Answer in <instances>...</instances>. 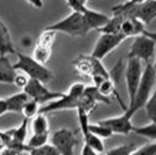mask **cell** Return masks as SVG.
Here are the masks:
<instances>
[{"label":"cell","instance_id":"obj_35","mask_svg":"<svg viewBox=\"0 0 156 155\" xmlns=\"http://www.w3.org/2000/svg\"><path fill=\"white\" fill-rule=\"evenodd\" d=\"M151 65H153V68H154V71H155V74H156V52H155V55H154V62L151 63Z\"/></svg>","mask_w":156,"mask_h":155},{"label":"cell","instance_id":"obj_9","mask_svg":"<svg viewBox=\"0 0 156 155\" xmlns=\"http://www.w3.org/2000/svg\"><path fill=\"white\" fill-rule=\"evenodd\" d=\"M77 145V139L68 128H61L51 135V146L58 155H73V149Z\"/></svg>","mask_w":156,"mask_h":155},{"label":"cell","instance_id":"obj_37","mask_svg":"<svg viewBox=\"0 0 156 155\" xmlns=\"http://www.w3.org/2000/svg\"><path fill=\"white\" fill-rule=\"evenodd\" d=\"M65 1H66V4L69 5V7L71 6V5H72V2H73V0H65Z\"/></svg>","mask_w":156,"mask_h":155},{"label":"cell","instance_id":"obj_16","mask_svg":"<svg viewBox=\"0 0 156 155\" xmlns=\"http://www.w3.org/2000/svg\"><path fill=\"white\" fill-rule=\"evenodd\" d=\"M122 20H124V16L121 15H113L112 18H110L108 22L104 27H101L98 32L107 33V34H120Z\"/></svg>","mask_w":156,"mask_h":155},{"label":"cell","instance_id":"obj_8","mask_svg":"<svg viewBox=\"0 0 156 155\" xmlns=\"http://www.w3.org/2000/svg\"><path fill=\"white\" fill-rule=\"evenodd\" d=\"M125 40H127L124 35L121 34H107V33H100V36L98 38L96 45L93 47L91 56L98 58V59H103L106 57L108 54L113 52L114 49H117L119 45L124 42Z\"/></svg>","mask_w":156,"mask_h":155},{"label":"cell","instance_id":"obj_33","mask_svg":"<svg viewBox=\"0 0 156 155\" xmlns=\"http://www.w3.org/2000/svg\"><path fill=\"white\" fill-rule=\"evenodd\" d=\"M28 4H30L33 7L37 8V9H41L43 7V0H26Z\"/></svg>","mask_w":156,"mask_h":155},{"label":"cell","instance_id":"obj_2","mask_svg":"<svg viewBox=\"0 0 156 155\" xmlns=\"http://www.w3.org/2000/svg\"><path fill=\"white\" fill-rule=\"evenodd\" d=\"M18 61L13 64L14 69L18 71H22L26 76L33 79H37L43 84L49 83L52 79V72L44 64L37 62L32 56H28L22 52H15Z\"/></svg>","mask_w":156,"mask_h":155},{"label":"cell","instance_id":"obj_17","mask_svg":"<svg viewBox=\"0 0 156 155\" xmlns=\"http://www.w3.org/2000/svg\"><path fill=\"white\" fill-rule=\"evenodd\" d=\"M33 132L39 134V133H49V124L47 119L46 114L43 113H37L34 117L32 123Z\"/></svg>","mask_w":156,"mask_h":155},{"label":"cell","instance_id":"obj_13","mask_svg":"<svg viewBox=\"0 0 156 155\" xmlns=\"http://www.w3.org/2000/svg\"><path fill=\"white\" fill-rule=\"evenodd\" d=\"M16 70L9 62L7 55H0V83L14 84Z\"/></svg>","mask_w":156,"mask_h":155},{"label":"cell","instance_id":"obj_29","mask_svg":"<svg viewBox=\"0 0 156 155\" xmlns=\"http://www.w3.org/2000/svg\"><path fill=\"white\" fill-rule=\"evenodd\" d=\"M89 0H73V2H72V5L70 6L72 11H75V12H83L84 11V8L86 7V2H87Z\"/></svg>","mask_w":156,"mask_h":155},{"label":"cell","instance_id":"obj_34","mask_svg":"<svg viewBox=\"0 0 156 155\" xmlns=\"http://www.w3.org/2000/svg\"><path fill=\"white\" fill-rule=\"evenodd\" d=\"M7 112H8V111H7L6 100H5V98H4V99L0 98V117L4 116V114L7 113Z\"/></svg>","mask_w":156,"mask_h":155},{"label":"cell","instance_id":"obj_21","mask_svg":"<svg viewBox=\"0 0 156 155\" xmlns=\"http://www.w3.org/2000/svg\"><path fill=\"white\" fill-rule=\"evenodd\" d=\"M98 89V91L105 96V97H110L111 95H117L115 92V86H114V83L111 78H106L104 81H101L99 84L94 85Z\"/></svg>","mask_w":156,"mask_h":155},{"label":"cell","instance_id":"obj_3","mask_svg":"<svg viewBox=\"0 0 156 155\" xmlns=\"http://www.w3.org/2000/svg\"><path fill=\"white\" fill-rule=\"evenodd\" d=\"M85 90V85L83 83H75L70 86L68 93H64L58 99H55L52 102L40 107L39 113H50L55 111H63V110H77L79 106V99L83 96Z\"/></svg>","mask_w":156,"mask_h":155},{"label":"cell","instance_id":"obj_7","mask_svg":"<svg viewBox=\"0 0 156 155\" xmlns=\"http://www.w3.org/2000/svg\"><path fill=\"white\" fill-rule=\"evenodd\" d=\"M22 91L26 92L28 97L35 100L36 103H39L40 105L48 103V102H52L55 99H58L64 95L62 92L49 90L42 82H40L37 79H33V78L28 79L26 86L22 89Z\"/></svg>","mask_w":156,"mask_h":155},{"label":"cell","instance_id":"obj_11","mask_svg":"<svg viewBox=\"0 0 156 155\" xmlns=\"http://www.w3.org/2000/svg\"><path fill=\"white\" fill-rule=\"evenodd\" d=\"M98 123L108 127L113 134H121V135H128L133 132V127H134V125L132 124V117L127 114L125 111L121 116L103 119V120H99Z\"/></svg>","mask_w":156,"mask_h":155},{"label":"cell","instance_id":"obj_25","mask_svg":"<svg viewBox=\"0 0 156 155\" xmlns=\"http://www.w3.org/2000/svg\"><path fill=\"white\" fill-rule=\"evenodd\" d=\"M136 148L134 143H124V145H120L118 147L110 149L108 152H106L104 155H130L132 152Z\"/></svg>","mask_w":156,"mask_h":155},{"label":"cell","instance_id":"obj_32","mask_svg":"<svg viewBox=\"0 0 156 155\" xmlns=\"http://www.w3.org/2000/svg\"><path fill=\"white\" fill-rule=\"evenodd\" d=\"M21 153H19L18 150H15L13 148H8V147H5L0 152V155H20Z\"/></svg>","mask_w":156,"mask_h":155},{"label":"cell","instance_id":"obj_23","mask_svg":"<svg viewBox=\"0 0 156 155\" xmlns=\"http://www.w3.org/2000/svg\"><path fill=\"white\" fill-rule=\"evenodd\" d=\"M144 109H146L147 116L150 119V121L156 123V86L151 93V96L144 105Z\"/></svg>","mask_w":156,"mask_h":155},{"label":"cell","instance_id":"obj_24","mask_svg":"<svg viewBox=\"0 0 156 155\" xmlns=\"http://www.w3.org/2000/svg\"><path fill=\"white\" fill-rule=\"evenodd\" d=\"M39 110H40V104L29 98V100L25 104V106H23V109L21 111V113L23 114L25 118L30 119V118H34V117L39 113Z\"/></svg>","mask_w":156,"mask_h":155},{"label":"cell","instance_id":"obj_6","mask_svg":"<svg viewBox=\"0 0 156 155\" xmlns=\"http://www.w3.org/2000/svg\"><path fill=\"white\" fill-rule=\"evenodd\" d=\"M156 41L147 35H137L134 38V41L130 45L128 58L134 57L140 59L141 62L151 63V58L155 55Z\"/></svg>","mask_w":156,"mask_h":155},{"label":"cell","instance_id":"obj_10","mask_svg":"<svg viewBox=\"0 0 156 155\" xmlns=\"http://www.w3.org/2000/svg\"><path fill=\"white\" fill-rule=\"evenodd\" d=\"M55 38H56V32L49 29H44L43 33L40 35V39L34 48V54H33V57L37 62L44 64L49 61L51 56Z\"/></svg>","mask_w":156,"mask_h":155},{"label":"cell","instance_id":"obj_28","mask_svg":"<svg viewBox=\"0 0 156 155\" xmlns=\"http://www.w3.org/2000/svg\"><path fill=\"white\" fill-rule=\"evenodd\" d=\"M110 74V78L113 81V83L114 84H118V82H119V79L121 77H124L125 75V68L122 67V63H121V61L118 63V65H115Z\"/></svg>","mask_w":156,"mask_h":155},{"label":"cell","instance_id":"obj_31","mask_svg":"<svg viewBox=\"0 0 156 155\" xmlns=\"http://www.w3.org/2000/svg\"><path fill=\"white\" fill-rule=\"evenodd\" d=\"M80 155H100L99 153H97L94 149H92L90 146H87V145H85L83 146V149H82V153Z\"/></svg>","mask_w":156,"mask_h":155},{"label":"cell","instance_id":"obj_19","mask_svg":"<svg viewBox=\"0 0 156 155\" xmlns=\"http://www.w3.org/2000/svg\"><path fill=\"white\" fill-rule=\"evenodd\" d=\"M27 126H28V119L25 118L19 127H15V128L11 129V132H12V140L21 142V143H25V140H26L27 136Z\"/></svg>","mask_w":156,"mask_h":155},{"label":"cell","instance_id":"obj_18","mask_svg":"<svg viewBox=\"0 0 156 155\" xmlns=\"http://www.w3.org/2000/svg\"><path fill=\"white\" fill-rule=\"evenodd\" d=\"M133 132L140 136H144L151 141H156V123L150 121L149 124L144 126H139V127H133Z\"/></svg>","mask_w":156,"mask_h":155},{"label":"cell","instance_id":"obj_20","mask_svg":"<svg viewBox=\"0 0 156 155\" xmlns=\"http://www.w3.org/2000/svg\"><path fill=\"white\" fill-rule=\"evenodd\" d=\"M89 131L93 133L94 135H97L98 138L100 139H107V138H111L113 135L112 131H111L108 127H106L104 125L99 124L97 121V124H90L89 123Z\"/></svg>","mask_w":156,"mask_h":155},{"label":"cell","instance_id":"obj_14","mask_svg":"<svg viewBox=\"0 0 156 155\" xmlns=\"http://www.w3.org/2000/svg\"><path fill=\"white\" fill-rule=\"evenodd\" d=\"M15 52H16L11 38V33L4 21L0 20V55H8Z\"/></svg>","mask_w":156,"mask_h":155},{"label":"cell","instance_id":"obj_36","mask_svg":"<svg viewBox=\"0 0 156 155\" xmlns=\"http://www.w3.org/2000/svg\"><path fill=\"white\" fill-rule=\"evenodd\" d=\"M4 147H5V146H4V143H2V141H1V139H0V152H1L2 149H4Z\"/></svg>","mask_w":156,"mask_h":155},{"label":"cell","instance_id":"obj_5","mask_svg":"<svg viewBox=\"0 0 156 155\" xmlns=\"http://www.w3.org/2000/svg\"><path fill=\"white\" fill-rule=\"evenodd\" d=\"M142 71V64H141L140 59L134 57L128 58L124 75L126 88H127V93H128V106L127 107H129L134 102L137 86H139L140 81H141Z\"/></svg>","mask_w":156,"mask_h":155},{"label":"cell","instance_id":"obj_30","mask_svg":"<svg viewBox=\"0 0 156 155\" xmlns=\"http://www.w3.org/2000/svg\"><path fill=\"white\" fill-rule=\"evenodd\" d=\"M27 82H28V78H27L26 75H20L16 72V76H15V79H14V84L16 85L19 89H23L26 86Z\"/></svg>","mask_w":156,"mask_h":155},{"label":"cell","instance_id":"obj_4","mask_svg":"<svg viewBox=\"0 0 156 155\" xmlns=\"http://www.w3.org/2000/svg\"><path fill=\"white\" fill-rule=\"evenodd\" d=\"M46 29L54 31L56 33H64L72 38H83L89 32H91L85 22L83 13L75 11H72L64 19L48 26Z\"/></svg>","mask_w":156,"mask_h":155},{"label":"cell","instance_id":"obj_26","mask_svg":"<svg viewBox=\"0 0 156 155\" xmlns=\"http://www.w3.org/2000/svg\"><path fill=\"white\" fill-rule=\"evenodd\" d=\"M130 155H156V141L147 143L140 148H135Z\"/></svg>","mask_w":156,"mask_h":155},{"label":"cell","instance_id":"obj_12","mask_svg":"<svg viewBox=\"0 0 156 155\" xmlns=\"http://www.w3.org/2000/svg\"><path fill=\"white\" fill-rule=\"evenodd\" d=\"M82 13H83L85 22H86L90 31H99L110 20V16H107L106 14L98 12V11H93V9L87 8V7H85Z\"/></svg>","mask_w":156,"mask_h":155},{"label":"cell","instance_id":"obj_27","mask_svg":"<svg viewBox=\"0 0 156 155\" xmlns=\"http://www.w3.org/2000/svg\"><path fill=\"white\" fill-rule=\"evenodd\" d=\"M29 155H58L57 150L51 145H44L37 148H33L29 150Z\"/></svg>","mask_w":156,"mask_h":155},{"label":"cell","instance_id":"obj_15","mask_svg":"<svg viewBox=\"0 0 156 155\" xmlns=\"http://www.w3.org/2000/svg\"><path fill=\"white\" fill-rule=\"evenodd\" d=\"M7 105V111L8 112H13V113H21V111L23 109L25 104L29 100V97L27 96L26 92L21 91L18 92L11 97L5 98Z\"/></svg>","mask_w":156,"mask_h":155},{"label":"cell","instance_id":"obj_1","mask_svg":"<svg viewBox=\"0 0 156 155\" xmlns=\"http://www.w3.org/2000/svg\"><path fill=\"white\" fill-rule=\"evenodd\" d=\"M156 86V74L154 71V68L151 63H147L144 69L142 71V76H141V81L140 84L137 86L136 93H135V98L134 102L130 105L129 107H127L125 112L130 117H133L137 111L144 107V105L147 103V100L149 99L151 96L153 91Z\"/></svg>","mask_w":156,"mask_h":155},{"label":"cell","instance_id":"obj_22","mask_svg":"<svg viewBox=\"0 0 156 155\" xmlns=\"http://www.w3.org/2000/svg\"><path fill=\"white\" fill-rule=\"evenodd\" d=\"M48 139H49V133H39V134L34 133L27 142V146L29 149L37 148V147L47 145Z\"/></svg>","mask_w":156,"mask_h":155}]
</instances>
